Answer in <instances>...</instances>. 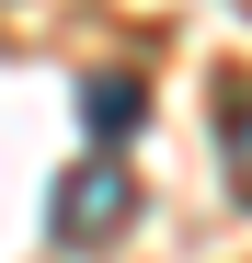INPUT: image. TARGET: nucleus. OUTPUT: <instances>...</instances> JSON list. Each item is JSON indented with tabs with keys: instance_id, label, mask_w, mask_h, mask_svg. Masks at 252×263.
Returning a JSON list of instances; mask_svg holds the SVG:
<instances>
[{
	"instance_id": "nucleus-2",
	"label": "nucleus",
	"mask_w": 252,
	"mask_h": 263,
	"mask_svg": "<svg viewBox=\"0 0 252 263\" xmlns=\"http://www.w3.org/2000/svg\"><path fill=\"white\" fill-rule=\"evenodd\" d=\"M80 115H92V149H126V138H138V115H149V92H138L126 69H103L92 92H80Z\"/></svg>"
},
{
	"instance_id": "nucleus-3",
	"label": "nucleus",
	"mask_w": 252,
	"mask_h": 263,
	"mask_svg": "<svg viewBox=\"0 0 252 263\" xmlns=\"http://www.w3.org/2000/svg\"><path fill=\"white\" fill-rule=\"evenodd\" d=\"M218 172H229V195L252 206V80H218Z\"/></svg>"
},
{
	"instance_id": "nucleus-1",
	"label": "nucleus",
	"mask_w": 252,
	"mask_h": 263,
	"mask_svg": "<svg viewBox=\"0 0 252 263\" xmlns=\"http://www.w3.org/2000/svg\"><path fill=\"white\" fill-rule=\"evenodd\" d=\"M46 217H58V240H69V252L126 240V229H138V172H126V149L69 160V172H58V195H46Z\"/></svg>"
}]
</instances>
